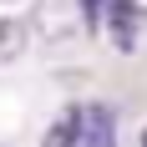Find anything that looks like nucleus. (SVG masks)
<instances>
[{
    "label": "nucleus",
    "mask_w": 147,
    "mask_h": 147,
    "mask_svg": "<svg viewBox=\"0 0 147 147\" xmlns=\"http://www.w3.org/2000/svg\"><path fill=\"white\" fill-rule=\"evenodd\" d=\"M142 147H147V132H142Z\"/></svg>",
    "instance_id": "obj_4"
},
{
    "label": "nucleus",
    "mask_w": 147,
    "mask_h": 147,
    "mask_svg": "<svg viewBox=\"0 0 147 147\" xmlns=\"http://www.w3.org/2000/svg\"><path fill=\"white\" fill-rule=\"evenodd\" d=\"M5 5H10V0H5Z\"/></svg>",
    "instance_id": "obj_5"
},
{
    "label": "nucleus",
    "mask_w": 147,
    "mask_h": 147,
    "mask_svg": "<svg viewBox=\"0 0 147 147\" xmlns=\"http://www.w3.org/2000/svg\"><path fill=\"white\" fill-rule=\"evenodd\" d=\"M76 147H117V117H112V107H102V102H86V107H81Z\"/></svg>",
    "instance_id": "obj_1"
},
{
    "label": "nucleus",
    "mask_w": 147,
    "mask_h": 147,
    "mask_svg": "<svg viewBox=\"0 0 147 147\" xmlns=\"http://www.w3.org/2000/svg\"><path fill=\"white\" fill-rule=\"evenodd\" d=\"M26 20H15V15H0V66L5 61H15L20 51H26Z\"/></svg>",
    "instance_id": "obj_2"
},
{
    "label": "nucleus",
    "mask_w": 147,
    "mask_h": 147,
    "mask_svg": "<svg viewBox=\"0 0 147 147\" xmlns=\"http://www.w3.org/2000/svg\"><path fill=\"white\" fill-rule=\"evenodd\" d=\"M76 127H81V107H66V112L51 122V132H46V147H76Z\"/></svg>",
    "instance_id": "obj_3"
}]
</instances>
